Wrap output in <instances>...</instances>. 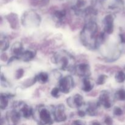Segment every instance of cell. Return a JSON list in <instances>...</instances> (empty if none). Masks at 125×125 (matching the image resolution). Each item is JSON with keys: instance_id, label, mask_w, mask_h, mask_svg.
Listing matches in <instances>:
<instances>
[{"instance_id": "1", "label": "cell", "mask_w": 125, "mask_h": 125, "mask_svg": "<svg viewBox=\"0 0 125 125\" xmlns=\"http://www.w3.org/2000/svg\"><path fill=\"white\" fill-rule=\"evenodd\" d=\"M98 34V25L95 21L87 22L80 34L81 42L87 48H98L105 40L104 33Z\"/></svg>"}, {"instance_id": "2", "label": "cell", "mask_w": 125, "mask_h": 125, "mask_svg": "<svg viewBox=\"0 0 125 125\" xmlns=\"http://www.w3.org/2000/svg\"><path fill=\"white\" fill-rule=\"evenodd\" d=\"M32 115L39 125H51L53 123L54 109L45 105H40L33 111Z\"/></svg>"}, {"instance_id": "3", "label": "cell", "mask_w": 125, "mask_h": 125, "mask_svg": "<svg viewBox=\"0 0 125 125\" xmlns=\"http://www.w3.org/2000/svg\"><path fill=\"white\" fill-rule=\"evenodd\" d=\"M54 61L59 69L70 71L74 68L75 60L73 56L66 51H59L54 55Z\"/></svg>"}, {"instance_id": "4", "label": "cell", "mask_w": 125, "mask_h": 125, "mask_svg": "<svg viewBox=\"0 0 125 125\" xmlns=\"http://www.w3.org/2000/svg\"><path fill=\"white\" fill-rule=\"evenodd\" d=\"M41 18L35 12L28 11L23 14L22 17V23L27 27H35L40 24Z\"/></svg>"}, {"instance_id": "5", "label": "cell", "mask_w": 125, "mask_h": 125, "mask_svg": "<svg viewBox=\"0 0 125 125\" xmlns=\"http://www.w3.org/2000/svg\"><path fill=\"white\" fill-rule=\"evenodd\" d=\"M74 79L71 76H66L59 80L58 87L61 92L68 94L74 88Z\"/></svg>"}, {"instance_id": "6", "label": "cell", "mask_w": 125, "mask_h": 125, "mask_svg": "<svg viewBox=\"0 0 125 125\" xmlns=\"http://www.w3.org/2000/svg\"><path fill=\"white\" fill-rule=\"evenodd\" d=\"M13 110L20 114L21 116L28 118L32 115L33 110L29 106L24 102H16L13 105Z\"/></svg>"}, {"instance_id": "7", "label": "cell", "mask_w": 125, "mask_h": 125, "mask_svg": "<svg viewBox=\"0 0 125 125\" xmlns=\"http://www.w3.org/2000/svg\"><path fill=\"white\" fill-rule=\"evenodd\" d=\"M113 100L112 98L111 94L107 90L101 92L98 100V104L100 106H103L104 108L109 109L113 104Z\"/></svg>"}, {"instance_id": "8", "label": "cell", "mask_w": 125, "mask_h": 125, "mask_svg": "<svg viewBox=\"0 0 125 125\" xmlns=\"http://www.w3.org/2000/svg\"><path fill=\"white\" fill-rule=\"evenodd\" d=\"M74 72L76 74L83 78H89L91 74L90 68L89 64L85 63H80L76 66L74 68Z\"/></svg>"}, {"instance_id": "9", "label": "cell", "mask_w": 125, "mask_h": 125, "mask_svg": "<svg viewBox=\"0 0 125 125\" xmlns=\"http://www.w3.org/2000/svg\"><path fill=\"white\" fill-rule=\"evenodd\" d=\"M67 104L71 108H81L84 104L83 97L80 94H76L67 100Z\"/></svg>"}, {"instance_id": "10", "label": "cell", "mask_w": 125, "mask_h": 125, "mask_svg": "<svg viewBox=\"0 0 125 125\" xmlns=\"http://www.w3.org/2000/svg\"><path fill=\"white\" fill-rule=\"evenodd\" d=\"M54 117L55 120L57 122H62L66 120L67 115L64 105L61 104L54 108Z\"/></svg>"}, {"instance_id": "11", "label": "cell", "mask_w": 125, "mask_h": 125, "mask_svg": "<svg viewBox=\"0 0 125 125\" xmlns=\"http://www.w3.org/2000/svg\"><path fill=\"white\" fill-rule=\"evenodd\" d=\"M114 17L112 15H107L103 20L104 31L106 34H111L114 31Z\"/></svg>"}, {"instance_id": "12", "label": "cell", "mask_w": 125, "mask_h": 125, "mask_svg": "<svg viewBox=\"0 0 125 125\" xmlns=\"http://www.w3.org/2000/svg\"><path fill=\"white\" fill-rule=\"evenodd\" d=\"M12 53L13 54V56L12 58L17 59H19L20 57L23 53V45L20 42H15L13 44L12 46Z\"/></svg>"}, {"instance_id": "13", "label": "cell", "mask_w": 125, "mask_h": 125, "mask_svg": "<svg viewBox=\"0 0 125 125\" xmlns=\"http://www.w3.org/2000/svg\"><path fill=\"white\" fill-rule=\"evenodd\" d=\"M100 106L98 103H89L87 104L85 107V112L86 114L90 116H95L98 114V109Z\"/></svg>"}, {"instance_id": "14", "label": "cell", "mask_w": 125, "mask_h": 125, "mask_svg": "<svg viewBox=\"0 0 125 125\" xmlns=\"http://www.w3.org/2000/svg\"><path fill=\"white\" fill-rule=\"evenodd\" d=\"M35 51L32 50H26L25 51H23V53L20 57L19 59L24 62H28L30 61L35 57Z\"/></svg>"}, {"instance_id": "15", "label": "cell", "mask_w": 125, "mask_h": 125, "mask_svg": "<svg viewBox=\"0 0 125 125\" xmlns=\"http://www.w3.org/2000/svg\"><path fill=\"white\" fill-rule=\"evenodd\" d=\"M93 88H94V84L92 83L90 79L89 78H83L82 90L85 92H89L92 90Z\"/></svg>"}, {"instance_id": "16", "label": "cell", "mask_w": 125, "mask_h": 125, "mask_svg": "<svg viewBox=\"0 0 125 125\" xmlns=\"http://www.w3.org/2000/svg\"><path fill=\"white\" fill-rule=\"evenodd\" d=\"M21 117V116L20 115V114L15 110H13L7 114V117H8L9 120L13 122V123H17L20 120Z\"/></svg>"}, {"instance_id": "17", "label": "cell", "mask_w": 125, "mask_h": 125, "mask_svg": "<svg viewBox=\"0 0 125 125\" xmlns=\"http://www.w3.org/2000/svg\"><path fill=\"white\" fill-rule=\"evenodd\" d=\"M9 95L7 94H1V99H0V107L1 109H5L7 108L9 104Z\"/></svg>"}, {"instance_id": "18", "label": "cell", "mask_w": 125, "mask_h": 125, "mask_svg": "<svg viewBox=\"0 0 125 125\" xmlns=\"http://www.w3.org/2000/svg\"><path fill=\"white\" fill-rule=\"evenodd\" d=\"M9 46V39L6 35L1 34V50L2 51H6Z\"/></svg>"}, {"instance_id": "19", "label": "cell", "mask_w": 125, "mask_h": 125, "mask_svg": "<svg viewBox=\"0 0 125 125\" xmlns=\"http://www.w3.org/2000/svg\"><path fill=\"white\" fill-rule=\"evenodd\" d=\"M48 74L47 73L45 72H41L35 77V81L40 83H46L48 80Z\"/></svg>"}, {"instance_id": "20", "label": "cell", "mask_w": 125, "mask_h": 125, "mask_svg": "<svg viewBox=\"0 0 125 125\" xmlns=\"http://www.w3.org/2000/svg\"><path fill=\"white\" fill-rule=\"evenodd\" d=\"M115 97L117 100L120 101H125V90L124 89H119L116 92L115 94Z\"/></svg>"}, {"instance_id": "21", "label": "cell", "mask_w": 125, "mask_h": 125, "mask_svg": "<svg viewBox=\"0 0 125 125\" xmlns=\"http://www.w3.org/2000/svg\"><path fill=\"white\" fill-rule=\"evenodd\" d=\"M115 81L118 83H122L125 81V73L122 71H120L116 73L115 76Z\"/></svg>"}, {"instance_id": "22", "label": "cell", "mask_w": 125, "mask_h": 125, "mask_svg": "<svg viewBox=\"0 0 125 125\" xmlns=\"http://www.w3.org/2000/svg\"><path fill=\"white\" fill-rule=\"evenodd\" d=\"M54 17L56 19L58 20L59 22L62 21L63 18H64L66 15L65 11L62 10H57L54 12Z\"/></svg>"}, {"instance_id": "23", "label": "cell", "mask_w": 125, "mask_h": 125, "mask_svg": "<svg viewBox=\"0 0 125 125\" xmlns=\"http://www.w3.org/2000/svg\"><path fill=\"white\" fill-rule=\"evenodd\" d=\"M107 76L104 75V74H101L100 76L98 78L97 81H96V83L98 85H101V84H103L106 81V79H107Z\"/></svg>"}, {"instance_id": "24", "label": "cell", "mask_w": 125, "mask_h": 125, "mask_svg": "<svg viewBox=\"0 0 125 125\" xmlns=\"http://www.w3.org/2000/svg\"><path fill=\"white\" fill-rule=\"evenodd\" d=\"M61 92L58 87H55L51 91V95L54 98H58L59 96V93Z\"/></svg>"}, {"instance_id": "25", "label": "cell", "mask_w": 125, "mask_h": 125, "mask_svg": "<svg viewBox=\"0 0 125 125\" xmlns=\"http://www.w3.org/2000/svg\"><path fill=\"white\" fill-rule=\"evenodd\" d=\"M114 114L115 115L120 116L123 114V111L120 107H115L114 109Z\"/></svg>"}, {"instance_id": "26", "label": "cell", "mask_w": 125, "mask_h": 125, "mask_svg": "<svg viewBox=\"0 0 125 125\" xmlns=\"http://www.w3.org/2000/svg\"><path fill=\"white\" fill-rule=\"evenodd\" d=\"M23 74H24V71L22 69H19L16 73V78L17 79H19V78H21L22 76H23Z\"/></svg>"}, {"instance_id": "27", "label": "cell", "mask_w": 125, "mask_h": 125, "mask_svg": "<svg viewBox=\"0 0 125 125\" xmlns=\"http://www.w3.org/2000/svg\"><path fill=\"white\" fill-rule=\"evenodd\" d=\"M104 122L106 125H112V124H113V121H112V119L110 117H106Z\"/></svg>"}, {"instance_id": "28", "label": "cell", "mask_w": 125, "mask_h": 125, "mask_svg": "<svg viewBox=\"0 0 125 125\" xmlns=\"http://www.w3.org/2000/svg\"><path fill=\"white\" fill-rule=\"evenodd\" d=\"M78 115H79L81 117H85V115H86V112H85V111H84V110H83V109H79V110L78 111Z\"/></svg>"}, {"instance_id": "29", "label": "cell", "mask_w": 125, "mask_h": 125, "mask_svg": "<svg viewBox=\"0 0 125 125\" xmlns=\"http://www.w3.org/2000/svg\"><path fill=\"white\" fill-rule=\"evenodd\" d=\"M72 125H85V124L81 120H75L73 122Z\"/></svg>"}, {"instance_id": "30", "label": "cell", "mask_w": 125, "mask_h": 125, "mask_svg": "<svg viewBox=\"0 0 125 125\" xmlns=\"http://www.w3.org/2000/svg\"><path fill=\"white\" fill-rule=\"evenodd\" d=\"M92 125H101L100 124V123H98V122H94Z\"/></svg>"}]
</instances>
